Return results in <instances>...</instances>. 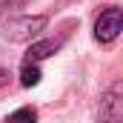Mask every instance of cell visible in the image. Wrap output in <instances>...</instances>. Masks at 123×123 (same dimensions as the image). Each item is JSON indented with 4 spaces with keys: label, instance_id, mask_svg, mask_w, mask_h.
Masks as SVG:
<instances>
[{
    "label": "cell",
    "instance_id": "cell-5",
    "mask_svg": "<svg viewBox=\"0 0 123 123\" xmlns=\"http://www.w3.org/2000/svg\"><path fill=\"white\" fill-rule=\"evenodd\" d=\"M20 83H23L26 89H31V86L40 83V66H37V63L23 60V66H20Z\"/></svg>",
    "mask_w": 123,
    "mask_h": 123
},
{
    "label": "cell",
    "instance_id": "cell-6",
    "mask_svg": "<svg viewBox=\"0 0 123 123\" xmlns=\"http://www.w3.org/2000/svg\"><path fill=\"white\" fill-rule=\"evenodd\" d=\"M3 123H37V112H34L31 106H23V109L12 112V115H9Z\"/></svg>",
    "mask_w": 123,
    "mask_h": 123
},
{
    "label": "cell",
    "instance_id": "cell-7",
    "mask_svg": "<svg viewBox=\"0 0 123 123\" xmlns=\"http://www.w3.org/2000/svg\"><path fill=\"white\" fill-rule=\"evenodd\" d=\"M6 80H9V72H6V69H0V89L6 86Z\"/></svg>",
    "mask_w": 123,
    "mask_h": 123
},
{
    "label": "cell",
    "instance_id": "cell-4",
    "mask_svg": "<svg viewBox=\"0 0 123 123\" xmlns=\"http://www.w3.org/2000/svg\"><path fill=\"white\" fill-rule=\"evenodd\" d=\"M60 43L63 40H37V43H31L29 52H26V60L29 63H40V60H46V57H52L60 49Z\"/></svg>",
    "mask_w": 123,
    "mask_h": 123
},
{
    "label": "cell",
    "instance_id": "cell-1",
    "mask_svg": "<svg viewBox=\"0 0 123 123\" xmlns=\"http://www.w3.org/2000/svg\"><path fill=\"white\" fill-rule=\"evenodd\" d=\"M46 14H26V17H12L6 26H3V37L6 40H14V43H26L31 37H37L40 31L46 29Z\"/></svg>",
    "mask_w": 123,
    "mask_h": 123
},
{
    "label": "cell",
    "instance_id": "cell-3",
    "mask_svg": "<svg viewBox=\"0 0 123 123\" xmlns=\"http://www.w3.org/2000/svg\"><path fill=\"white\" fill-rule=\"evenodd\" d=\"M97 123H123V92L112 89L103 94L97 109Z\"/></svg>",
    "mask_w": 123,
    "mask_h": 123
},
{
    "label": "cell",
    "instance_id": "cell-8",
    "mask_svg": "<svg viewBox=\"0 0 123 123\" xmlns=\"http://www.w3.org/2000/svg\"><path fill=\"white\" fill-rule=\"evenodd\" d=\"M9 3H20V0H9Z\"/></svg>",
    "mask_w": 123,
    "mask_h": 123
},
{
    "label": "cell",
    "instance_id": "cell-2",
    "mask_svg": "<svg viewBox=\"0 0 123 123\" xmlns=\"http://www.w3.org/2000/svg\"><path fill=\"white\" fill-rule=\"evenodd\" d=\"M123 31V9L109 6L106 12H100V17L94 20V40L97 43H112Z\"/></svg>",
    "mask_w": 123,
    "mask_h": 123
}]
</instances>
